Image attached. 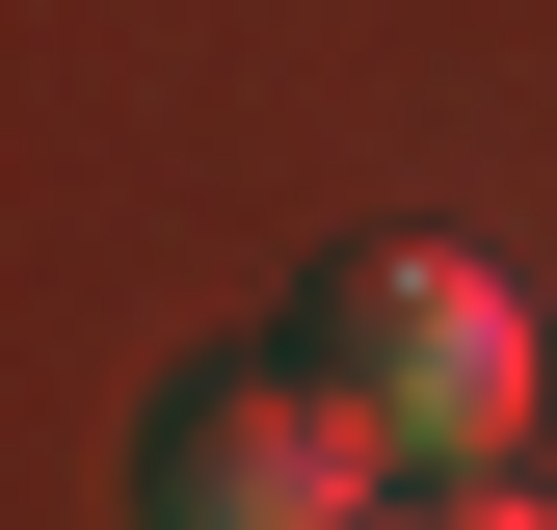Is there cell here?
I'll return each mask as SVG.
<instances>
[{"label":"cell","instance_id":"6da1fadb","mask_svg":"<svg viewBox=\"0 0 557 530\" xmlns=\"http://www.w3.org/2000/svg\"><path fill=\"white\" fill-rule=\"evenodd\" d=\"M319 371L372 398L425 478H505V425H531V318H505V265H451V239H372L319 292Z\"/></svg>","mask_w":557,"mask_h":530},{"label":"cell","instance_id":"7a4b0ae2","mask_svg":"<svg viewBox=\"0 0 557 530\" xmlns=\"http://www.w3.org/2000/svg\"><path fill=\"white\" fill-rule=\"evenodd\" d=\"M372 478H425V451H398L345 371H213L160 451H133V530H372Z\"/></svg>","mask_w":557,"mask_h":530},{"label":"cell","instance_id":"3957f363","mask_svg":"<svg viewBox=\"0 0 557 530\" xmlns=\"http://www.w3.org/2000/svg\"><path fill=\"white\" fill-rule=\"evenodd\" d=\"M372 530H557V504H505V478H425V504H372Z\"/></svg>","mask_w":557,"mask_h":530}]
</instances>
